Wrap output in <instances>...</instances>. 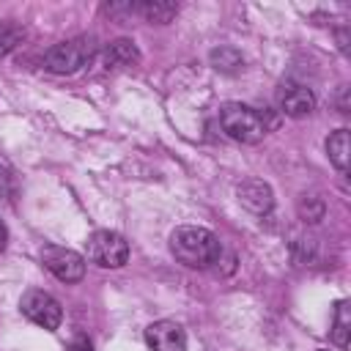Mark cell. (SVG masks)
Wrapping results in <instances>:
<instances>
[{"mask_svg":"<svg viewBox=\"0 0 351 351\" xmlns=\"http://www.w3.org/2000/svg\"><path fill=\"white\" fill-rule=\"evenodd\" d=\"M170 252L178 263H184L186 269H208L211 263L219 261L222 255V244L219 239L197 225H181L170 233Z\"/></svg>","mask_w":351,"mask_h":351,"instance_id":"cell-1","label":"cell"},{"mask_svg":"<svg viewBox=\"0 0 351 351\" xmlns=\"http://www.w3.org/2000/svg\"><path fill=\"white\" fill-rule=\"evenodd\" d=\"M219 126L230 140L244 143V145L261 143L271 129L269 121H266V112H261L255 107H247L241 101H228V104L219 107Z\"/></svg>","mask_w":351,"mask_h":351,"instance_id":"cell-2","label":"cell"},{"mask_svg":"<svg viewBox=\"0 0 351 351\" xmlns=\"http://www.w3.org/2000/svg\"><path fill=\"white\" fill-rule=\"evenodd\" d=\"M93 52H96L93 38L77 36V38H69V41H60V44L49 47L47 55H44V66L55 74H74L93 58Z\"/></svg>","mask_w":351,"mask_h":351,"instance_id":"cell-3","label":"cell"},{"mask_svg":"<svg viewBox=\"0 0 351 351\" xmlns=\"http://www.w3.org/2000/svg\"><path fill=\"white\" fill-rule=\"evenodd\" d=\"M88 261L104 269H121L129 261V241L115 230H93L85 241Z\"/></svg>","mask_w":351,"mask_h":351,"instance_id":"cell-4","label":"cell"},{"mask_svg":"<svg viewBox=\"0 0 351 351\" xmlns=\"http://www.w3.org/2000/svg\"><path fill=\"white\" fill-rule=\"evenodd\" d=\"M19 310H22V315L27 321H33L36 326H41L47 332H55L60 326V321H63L60 302L52 293L41 291V288H27L22 293V299H19Z\"/></svg>","mask_w":351,"mask_h":351,"instance_id":"cell-5","label":"cell"},{"mask_svg":"<svg viewBox=\"0 0 351 351\" xmlns=\"http://www.w3.org/2000/svg\"><path fill=\"white\" fill-rule=\"evenodd\" d=\"M38 258H41V266L49 274H55L60 282H80L85 277V258L69 247L44 244Z\"/></svg>","mask_w":351,"mask_h":351,"instance_id":"cell-6","label":"cell"},{"mask_svg":"<svg viewBox=\"0 0 351 351\" xmlns=\"http://www.w3.org/2000/svg\"><path fill=\"white\" fill-rule=\"evenodd\" d=\"M145 346L151 351H186V332L176 321H154L145 329Z\"/></svg>","mask_w":351,"mask_h":351,"instance_id":"cell-7","label":"cell"},{"mask_svg":"<svg viewBox=\"0 0 351 351\" xmlns=\"http://www.w3.org/2000/svg\"><path fill=\"white\" fill-rule=\"evenodd\" d=\"M277 104L280 112L288 118H304L315 110V96L310 88L299 85V82H282L277 88Z\"/></svg>","mask_w":351,"mask_h":351,"instance_id":"cell-8","label":"cell"},{"mask_svg":"<svg viewBox=\"0 0 351 351\" xmlns=\"http://www.w3.org/2000/svg\"><path fill=\"white\" fill-rule=\"evenodd\" d=\"M239 203L244 208H250L252 214H269L271 206H274V197H271L269 184H263L258 178H250L239 186Z\"/></svg>","mask_w":351,"mask_h":351,"instance_id":"cell-9","label":"cell"},{"mask_svg":"<svg viewBox=\"0 0 351 351\" xmlns=\"http://www.w3.org/2000/svg\"><path fill=\"white\" fill-rule=\"evenodd\" d=\"M101 60H104V69L134 66V63L140 60V52H137L134 41H129V38H118V41H112V44L101 52Z\"/></svg>","mask_w":351,"mask_h":351,"instance_id":"cell-10","label":"cell"},{"mask_svg":"<svg viewBox=\"0 0 351 351\" xmlns=\"http://www.w3.org/2000/svg\"><path fill=\"white\" fill-rule=\"evenodd\" d=\"M326 156L329 162L346 173L348 170V162H351V143H348V129H337L326 137Z\"/></svg>","mask_w":351,"mask_h":351,"instance_id":"cell-11","label":"cell"},{"mask_svg":"<svg viewBox=\"0 0 351 351\" xmlns=\"http://www.w3.org/2000/svg\"><path fill=\"white\" fill-rule=\"evenodd\" d=\"M332 343L337 348H348L351 346V302L340 299L335 304V321H332Z\"/></svg>","mask_w":351,"mask_h":351,"instance_id":"cell-12","label":"cell"},{"mask_svg":"<svg viewBox=\"0 0 351 351\" xmlns=\"http://www.w3.org/2000/svg\"><path fill=\"white\" fill-rule=\"evenodd\" d=\"M132 11L143 14L148 22H156V25H167L176 14H178V5L176 3H167V0H145V3H137L132 5Z\"/></svg>","mask_w":351,"mask_h":351,"instance_id":"cell-13","label":"cell"},{"mask_svg":"<svg viewBox=\"0 0 351 351\" xmlns=\"http://www.w3.org/2000/svg\"><path fill=\"white\" fill-rule=\"evenodd\" d=\"M211 63H214L217 71H236L244 63V58L230 47H219V49L211 52Z\"/></svg>","mask_w":351,"mask_h":351,"instance_id":"cell-14","label":"cell"},{"mask_svg":"<svg viewBox=\"0 0 351 351\" xmlns=\"http://www.w3.org/2000/svg\"><path fill=\"white\" fill-rule=\"evenodd\" d=\"M22 36H25V30L19 27V25H11V22H0V60L22 41Z\"/></svg>","mask_w":351,"mask_h":351,"instance_id":"cell-15","label":"cell"},{"mask_svg":"<svg viewBox=\"0 0 351 351\" xmlns=\"http://www.w3.org/2000/svg\"><path fill=\"white\" fill-rule=\"evenodd\" d=\"M299 214L307 219V222H318L324 217V200L321 197H307V203L302 200L299 203Z\"/></svg>","mask_w":351,"mask_h":351,"instance_id":"cell-16","label":"cell"},{"mask_svg":"<svg viewBox=\"0 0 351 351\" xmlns=\"http://www.w3.org/2000/svg\"><path fill=\"white\" fill-rule=\"evenodd\" d=\"M69 351H93V343L88 337H74L71 346H69Z\"/></svg>","mask_w":351,"mask_h":351,"instance_id":"cell-17","label":"cell"},{"mask_svg":"<svg viewBox=\"0 0 351 351\" xmlns=\"http://www.w3.org/2000/svg\"><path fill=\"white\" fill-rule=\"evenodd\" d=\"M5 244H8V230H5V225H3V219H0V252L5 250Z\"/></svg>","mask_w":351,"mask_h":351,"instance_id":"cell-18","label":"cell"},{"mask_svg":"<svg viewBox=\"0 0 351 351\" xmlns=\"http://www.w3.org/2000/svg\"><path fill=\"white\" fill-rule=\"evenodd\" d=\"M321 351H324V348H321Z\"/></svg>","mask_w":351,"mask_h":351,"instance_id":"cell-19","label":"cell"}]
</instances>
